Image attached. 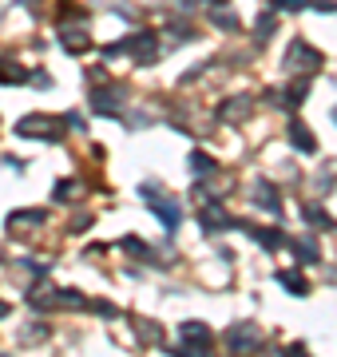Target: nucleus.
<instances>
[{
    "instance_id": "20e7f679",
    "label": "nucleus",
    "mask_w": 337,
    "mask_h": 357,
    "mask_svg": "<svg viewBox=\"0 0 337 357\" xmlns=\"http://www.w3.org/2000/svg\"><path fill=\"white\" fill-rule=\"evenodd\" d=\"M179 337H182L179 354H195V357L210 354V345H214V333H210V326H203V321H182Z\"/></svg>"
},
{
    "instance_id": "4be33fe9",
    "label": "nucleus",
    "mask_w": 337,
    "mask_h": 357,
    "mask_svg": "<svg viewBox=\"0 0 337 357\" xmlns=\"http://www.w3.org/2000/svg\"><path fill=\"white\" fill-rule=\"evenodd\" d=\"M310 96V79L301 76V79H294V88H290V96H282V100H290V103H301Z\"/></svg>"
},
{
    "instance_id": "6ab92c4d",
    "label": "nucleus",
    "mask_w": 337,
    "mask_h": 357,
    "mask_svg": "<svg viewBox=\"0 0 337 357\" xmlns=\"http://www.w3.org/2000/svg\"><path fill=\"white\" fill-rule=\"evenodd\" d=\"M290 250L298 262H318V243H310V238H290Z\"/></svg>"
},
{
    "instance_id": "4468645a",
    "label": "nucleus",
    "mask_w": 337,
    "mask_h": 357,
    "mask_svg": "<svg viewBox=\"0 0 337 357\" xmlns=\"http://www.w3.org/2000/svg\"><path fill=\"white\" fill-rule=\"evenodd\" d=\"M0 84H8V88L28 84V68H20L16 60H8V56H0Z\"/></svg>"
},
{
    "instance_id": "f8f14e48",
    "label": "nucleus",
    "mask_w": 337,
    "mask_h": 357,
    "mask_svg": "<svg viewBox=\"0 0 337 357\" xmlns=\"http://www.w3.org/2000/svg\"><path fill=\"white\" fill-rule=\"evenodd\" d=\"M214 8H210V20L222 28V32H238V13L230 8V0H210Z\"/></svg>"
},
{
    "instance_id": "9b49d317",
    "label": "nucleus",
    "mask_w": 337,
    "mask_h": 357,
    "mask_svg": "<svg viewBox=\"0 0 337 357\" xmlns=\"http://www.w3.org/2000/svg\"><path fill=\"white\" fill-rule=\"evenodd\" d=\"M254 203L266 206L270 215H282V199H278V187H274L270 178H258L254 183Z\"/></svg>"
},
{
    "instance_id": "7ed1b4c3",
    "label": "nucleus",
    "mask_w": 337,
    "mask_h": 357,
    "mask_svg": "<svg viewBox=\"0 0 337 357\" xmlns=\"http://www.w3.org/2000/svg\"><path fill=\"white\" fill-rule=\"evenodd\" d=\"M28 302H32L36 310H88L91 306L84 294H76V290H48V286L32 290L28 294Z\"/></svg>"
},
{
    "instance_id": "cd10ccee",
    "label": "nucleus",
    "mask_w": 337,
    "mask_h": 357,
    "mask_svg": "<svg viewBox=\"0 0 337 357\" xmlns=\"http://www.w3.org/2000/svg\"><path fill=\"white\" fill-rule=\"evenodd\" d=\"M0 318H8V302H0Z\"/></svg>"
},
{
    "instance_id": "ddd939ff",
    "label": "nucleus",
    "mask_w": 337,
    "mask_h": 357,
    "mask_svg": "<svg viewBox=\"0 0 337 357\" xmlns=\"http://www.w3.org/2000/svg\"><path fill=\"white\" fill-rule=\"evenodd\" d=\"M238 230H246L250 238H254L258 246H266V250H278V246L285 243L282 230H262V227H254V222H238Z\"/></svg>"
},
{
    "instance_id": "a211bd4d",
    "label": "nucleus",
    "mask_w": 337,
    "mask_h": 357,
    "mask_svg": "<svg viewBox=\"0 0 337 357\" xmlns=\"http://www.w3.org/2000/svg\"><path fill=\"white\" fill-rule=\"evenodd\" d=\"M119 250H123V255H135L139 262H155V255H151V246L143 243V238H135V234H127V238L119 243Z\"/></svg>"
},
{
    "instance_id": "9d476101",
    "label": "nucleus",
    "mask_w": 337,
    "mask_h": 357,
    "mask_svg": "<svg viewBox=\"0 0 337 357\" xmlns=\"http://www.w3.org/2000/svg\"><path fill=\"white\" fill-rule=\"evenodd\" d=\"M60 44H64L72 56H79V52L91 48V36H88V28L84 24H60Z\"/></svg>"
},
{
    "instance_id": "a878e982",
    "label": "nucleus",
    "mask_w": 337,
    "mask_h": 357,
    "mask_svg": "<svg viewBox=\"0 0 337 357\" xmlns=\"http://www.w3.org/2000/svg\"><path fill=\"white\" fill-rule=\"evenodd\" d=\"M270 36H274V16H262L258 20V44H266Z\"/></svg>"
},
{
    "instance_id": "5701e85b",
    "label": "nucleus",
    "mask_w": 337,
    "mask_h": 357,
    "mask_svg": "<svg viewBox=\"0 0 337 357\" xmlns=\"http://www.w3.org/2000/svg\"><path fill=\"white\" fill-rule=\"evenodd\" d=\"M210 167H214V159H210L207 151H195V155H191V171H195V175H207Z\"/></svg>"
},
{
    "instance_id": "2eb2a0df",
    "label": "nucleus",
    "mask_w": 337,
    "mask_h": 357,
    "mask_svg": "<svg viewBox=\"0 0 337 357\" xmlns=\"http://www.w3.org/2000/svg\"><path fill=\"white\" fill-rule=\"evenodd\" d=\"M246 112H250V100L246 96H234L230 103H222L219 107V119L222 123H238V119H246Z\"/></svg>"
},
{
    "instance_id": "39448f33",
    "label": "nucleus",
    "mask_w": 337,
    "mask_h": 357,
    "mask_svg": "<svg viewBox=\"0 0 337 357\" xmlns=\"http://www.w3.org/2000/svg\"><path fill=\"white\" fill-rule=\"evenodd\" d=\"M322 64V52L310 48L306 40H290V48H285V68L290 72H318Z\"/></svg>"
},
{
    "instance_id": "f3484780",
    "label": "nucleus",
    "mask_w": 337,
    "mask_h": 357,
    "mask_svg": "<svg viewBox=\"0 0 337 357\" xmlns=\"http://www.w3.org/2000/svg\"><path fill=\"white\" fill-rule=\"evenodd\" d=\"M274 278H278V286H285V290L290 294H310V282L301 278V270H278V274H274Z\"/></svg>"
},
{
    "instance_id": "b1692460",
    "label": "nucleus",
    "mask_w": 337,
    "mask_h": 357,
    "mask_svg": "<svg viewBox=\"0 0 337 357\" xmlns=\"http://www.w3.org/2000/svg\"><path fill=\"white\" fill-rule=\"evenodd\" d=\"M310 0H270V8L274 13H301Z\"/></svg>"
},
{
    "instance_id": "6e6552de",
    "label": "nucleus",
    "mask_w": 337,
    "mask_h": 357,
    "mask_svg": "<svg viewBox=\"0 0 337 357\" xmlns=\"http://www.w3.org/2000/svg\"><path fill=\"white\" fill-rule=\"evenodd\" d=\"M254 345H258V330H254L250 321H238V326L226 330V349H230V354H250Z\"/></svg>"
},
{
    "instance_id": "393cba45",
    "label": "nucleus",
    "mask_w": 337,
    "mask_h": 357,
    "mask_svg": "<svg viewBox=\"0 0 337 357\" xmlns=\"http://www.w3.org/2000/svg\"><path fill=\"white\" fill-rule=\"evenodd\" d=\"M76 191H79L76 178H64V183H56V199H76Z\"/></svg>"
},
{
    "instance_id": "aec40b11",
    "label": "nucleus",
    "mask_w": 337,
    "mask_h": 357,
    "mask_svg": "<svg viewBox=\"0 0 337 357\" xmlns=\"http://www.w3.org/2000/svg\"><path fill=\"white\" fill-rule=\"evenodd\" d=\"M24 222H48V211H16V215H8V230H20Z\"/></svg>"
},
{
    "instance_id": "bb28decb",
    "label": "nucleus",
    "mask_w": 337,
    "mask_h": 357,
    "mask_svg": "<svg viewBox=\"0 0 337 357\" xmlns=\"http://www.w3.org/2000/svg\"><path fill=\"white\" fill-rule=\"evenodd\" d=\"M318 13H337V0H310Z\"/></svg>"
},
{
    "instance_id": "0eeeda50",
    "label": "nucleus",
    "mask_w": 337,
    "mask_h": 357,
    "mask_svg": "<svg viewBox=\"0 0 337 357\" xmlns=\"http://www.w3.org/2000/svg\"><path fill=\"white\" fill-rule=\"evenodd\" d=\"M91 107L100 115H123V84H104L91 91Z\"/></svg>"
},
{
    "instance_id": "c85d7f7f",
    "label": "nucleus",
    "mask_w": 337,
    "mask_h": 357,
    "mask_svg": "<svg viewBox=\"0 0 337 357\" xmlns=\"http://www.w3.org/2000/svg\"><path fill=\"white\" fill-rule=\"evenodd\" d=\"M334 119H337V107H334Z\"/></svg>"
},
{
    "instance_id": "1a4fd4ad",
    "label": "nucleus",
    "mask_w": 337,
    "mask_h": 357,
    "mask_svg": "<svg viewBox=\"0 0 337 357\" xmlns=\"http://www.w3.org/2000/svg\"><path fill=\"white\" fill-rule=\"evenodd\" d=\"M198 222H203V230H207V234H219V230H234V227H238V218H230L219 203H207V206H203Z\"/></svg>"
},
{
    "instance_id": "f03ea898",
    "label": "nucleus",
    "mask_w": 337,
    "mask_h": 357,
    "mask_svg": "<svg viewBox=\"0 0 337 357\" xmlns=\"http://www.w3.org/2000/svg\"><path fill=\"white\" fill-rule=\"evenodd\" d=\"M107 56H116V52H127L131 60L139 68H147V64H155V56H159V40H155V32H135V36H127V40H119V44H107Z\"/></svg>"
},
{
    "instance_id": "412c9836",
    "label": "nucleus",
    "mask_w": 337,
    "mask_h": 357,
    "mask_svg": "<svg viewBox=\"0 0 337 357\" xmlns=\"http://www.w3.org/2000/svg\"><path fill=\"white\" fill-rule=\"evenodd\" d=\"M301 215H306V222H318V227H334V218L325 215L322 206H313V203H306V211H301Z\"/></svg>"
},
{
    "instance_id": "dca6fc26",
    "label": "nucleus",
    "mask_w": 337,
    "mask_h": 357,
    "mask_svg": "<svg viewBox=\"0 0 337 357\" xmlns=\"http://www.w3.org/2000/svg\"><path fill=\"white\" fill-rule=\"evenodd\" d=\"M290 143H294L298 151H306V155H313V151H318V139H313V135H310V128H306V123H298V119L290 123Z\"/></svg>"
},
{
    "instance_id": "f257e3e1",
    "label": "nucleus",
    "mask_w": 337,
    "mask_h": 357,
    "mask_svg": "<svg viewBox=\"0 0 337 357\" xmlns=\"http://www.w3.org/2000/svg\"><path fill=\"white\" fill-rule=\"evenodd\" d=\"M16 135L20 139H48V143H60V135H64V119L60 115H24L20 123H16Z\"/></svg>"
},
{
    "instance_id": "423d86ee",
    "label": "nucleus",
    "mask_w": 337,
    "mask_h": 357,
    "mask_svg": "<svg viewBox=\"0 0 337 357\" xmlns=\"http://www.w3.org/2000/svg\"><path fill=\"white\" fill-rule=\"evenodd\" d=\"M143 199H147V203H151V211H155V215L163 218V227H167V230H179V222H182V206L175 203V199H167V195L151 191V187H143Z\"/></svg>"
}]
</instances>
